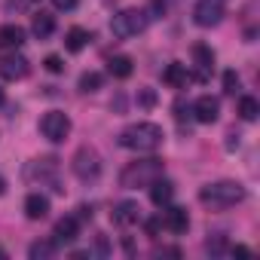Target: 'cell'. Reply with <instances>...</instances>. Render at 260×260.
Masks as SVG:
<instances>
[{"label":"cell","instance_id":"1","mask_svg":"<svg viewBox=\"0 0 260 260\" xmlns=\"http://www.w3.org/2000/svg\"><path fill=\"white\" fill-rule=\"evenodd\" d=\"M162 141H166L162 125L156 122H132L119 132V147L135 150V153H153L162 147Z\"/></svg>","mask_w":260,"mask_h":260},{"label":"cell","instance_id":"2","mask_svg":"<svg viewBox=\"0 0 260 260\" xmlns=\"http://www.w3.org/2000/svg\"><path fill=\"white\" fill-rule=\"evenodd\" d=\"M159 175H166V162H162V159H156V156L135 159V162H128V166L119 172V187H125V190L150 187Z\"/></svg>","mask_w":260,"mask_h":260},{"label":"cell","instance_id":"3","mask_svg":"<svg viewBox=\"0 0 260 260\" xmlns=\"http://www.w3.org/2000/svg\"><path fill=\"white\" fill-rule=\"evenodd\" d=\"M245 199V187L239 181H214L199 190V202L208 208H233Z\"/></svg>","mask_w":260,"mask_h":260},{"label":"cell","instance_id":"4","mask_svg":"<svg viewBox=\"0 0 260 260\" xmlns=\"http://www.w3.org/2000/svg\"><path fill=\"white\" fill-rule=\"evenodd\" d=\"M150 16L147 10H122L110 19V34L119 37V40H128V37H138L144 28H147Z\"/></svg>","mask_w":260,"mask_h":260},{"label":"cell","instance_id":"5","mask_svg":"<svg viewBox=\"0 0 260 260\" xmlns=\"http://www.w3.org/2000/svg\"><path fill=\"white\" fill-rule=\"evenodd\" d=\"M40 135L52 144H61L71 135V116L64 110H46L40 116Z\"/></svg>","mask_w":260,"mask_h":260},{"label":"cell","instance_id":"6","mask_svg":"<svg viewBox=\"0 0 260 260\" xmlns=\"http://www.w3.org/2000/svg\"><path fill=\"white\" fill-rule=\"evenodd\" d=\"M71 169H74V175L80 178V181H95L98 175H101V156H98V150L95 147H80L77 153H74V159H71Z\"/></svg>","mask_w":260,"mask_h":260},{"label":"cell","instance_id":"7","mask_svg":"<svg viewBox=\"0 0 260 260\" xmlns=\"http://www.w3.org/2000/svg\"><path fill=\"white\" fill-rule=\"evenodd\" d=\"M223 16H226L223 0H196V7H193V22L199 28H214L223 22Z\"/></svg>","mask_w":260,"mask_h":260},{"label":"cell","instance_id":"8","mask_svg":"<svg viewBox=\"0 0 260 260\" xmlns=\"http://www.w3.org/2000/svg\"><path fill=\"white\" fill-rule=\"evenodd\" d=\"M28 178H37L40 184H52L55 193H64V187H58V159L55 156H43V159H34L28 169H25Z\"/></svg>","mask_w":260,"mask_h":260},{"label":"cell","instance_id":"9","mask_svg":"<svg viewBox=\"0 0 260 260\" xmlns=\"http://www.w3.org/2000/svg\"><path fill=\"white\" fill-rule=\"evenodd\" d=\"M190 113H193L196 122L211 125V122H217V116H220V101H217L214 95H199V98L190 104Z\"/></svg>","mask_w":260,"mask_h":260},{"label":"cell","instance_id":"10","mask_svg":"<svg viewBox=\"0 0 260 260\" xmlns=\"http://www.w3.org/2000/svg\"><path fill=\"white\" fill-rule=\"evenodd\" d=\"M193 64H196V74H193V80H199V83H205L208 77H211V71H214V49L208 46V43H193Z\"/></svg>","mask_w":260,"mask_h":260},{"label":"cell","instance_id":"11","mask_svg":"<svg viewBox=\"0 0 260 260\" xmlns=\"http://www.w3.org/2000/svg\"><path fill=\"white\" fill-rule=\"evenodd\" d=\"M159 220H162V230H169V233H175V236H181V233H187L190 230V214H187V208H181V205H166V211L159 214Z\"/></svg>","mask_w":260,"mask_h":260},{"label":"cell","instance_id":"12","mask_svg":"<svg viewBox=\"0 0 260 260\" xmlns=\"http://www.w3.org/2000/svg\"><path fill=\"white\" fill-rule=\"evenodd\" d=\"M28 71H31V61H28L25 55H19V52H13V55H7V58H0V77L10 80V83L25 80Z\"/></svg>","mask_w":260,"mask_h":260},{"label":"cell","instance_id":"13","mask_svg":"<svg viewBox=\"0 0 260 260\" xmlns=\"http://www.w3.org/2000/svg\"><path fill=\"white\" fill-rule=\"evenodd\" d=\"M110 220H113L116 226H132V223H138V220H141V205H138V202H132V199H122V202H116V205H113Z\"/></svg>","mask_w":260,"mask_h":260},{"label":"cell","instance_id":"14","mask_svg":"<svg viewBox=\"0 0 260 260\" xmlns=\"http://www.w3.org/2000/svg\"><path fill=\"white\" fill-rule=\"evenodd\" d=\"M77 233H80V220H77V214H68V217L55 220V226H52V242H55V245H71V242L77 239Z\"/></svg>","mask_w":260,"mask_h":260},{"label":"cell","instance_id":"15","mask_svg":"<svg viewBox=\"0 0 260 260\" xmlns=\"http://www.w3.org/2000/svg\"><path fill=\"white\" fill-rule=\"evenodd\" d=\"M190 80H193V74H190V68L181 64V61H172V64L162 71V83H169L172 89H184Z\"/></svg>","mask_w":260,"mask_h":260},{"label":"cell","instance_id":"16","mask_svg":"<svg viewBox=\"0 0 260 260\" xmlns=\"http://www.w3.org/2000/svg\"><path fill=\"white\" fill-rule=\"evenodd\" d=\"M172 199H175V184H172V181H166V178L159 175V178L150 184V202H153L156 208H166Z\"/></svg>","mask_w":260,"mask_h":260},{"label":"cell","instance_id":"17","mask_svg":"<svg viewBox=\"0 0 260 260\" xmlns=\"http://www.w3.org/2000/svg\"><path fill=\"white\" fill-rule=\"evenodd\" d=\"M25 214H28V220H43L49 214V199L43 193H28L25 196Z\"/></svg>","mask_w":260,"mask_h":260},{"label":"cell","instance_id":"18","mask_svg":"<svg viewBox=\"0 0 260 260\" xmlns=\"http://www.w3.org/2000/svg\"><path fill=\"white\" fill-rule=\"evenodd\" d=\"M25 28L22 25H4L0 28V46L4 49H22V43H25Z\"/></svg>","mask_w":260,"mask_h":260},{"label":"cell","instance_id":"19","mask_svg":"<svg viewBox=\"0 0 260 260\" xmlns=\"http://www.w3.org/2000/svg\"><path fill=\"white\" fill-rule=\"evenodd\" d=\"M132 71H135V64H132V58H128V55H113L107 61V74L116 77V80H128V77H132Z\"/></svg>","mask_w":260,"mask_h":260},{"label":"cell","instance_id":"20","mask_svg":"<svg viewBox=\"0 0 260 260\" xmlns=\"http://www.w3.org/2000/svg\"><path fill=\"white\" fill-rule=\"evenodd\" d=\"M52 31H55V16H49V13H37L34 22H31V34H34L37 40H46V37H52Z\"/></svg>","mask_w":260,"mask_h":260},{"label":"cell","instance_id":"21","mask_svg":"<svg viewBox=\"0 0 260 260\" xmlns=\"http://www.w3.org/2000/svg\"><path fill=\"white\" fill-rule=\"evenodd\" d=\"M89 40H92V34H89L86 28H71V31L64 34V49H68V52H83V49L89 46Z\"/></svg>","mask_w":260,"mask_h":260},{"label":"cell","instance_id":"22","mask_svg":"<svg viewBox=\"0 0 260 260\" xmlns=\"http://www.w3.org/2000/svg\"><path fill=\"white\" fill-rule=\"evenodd\" d=\"M239 116H242L245 122H254V119L260 116V104H257L254 95H242V98H239Z\"/></svg>","mask_w":260,"mask_h":260},{"label":"cell","instance_id":"23","mask_svg":"<svg viewBox=\"0 0 260 260\" xmlns=\"http://www.w3.org/2000/svg\"><path fill=\"white\" fill-rule=\"evenodd\" d=\"M55 248H58V245H55L52 239H43V242H34V245L28 248V257H31V260H49V257L55 254Z\"/></svg>","mask_w":260,"mask_h":260},{"label":"cell","instance_id":"24","mask_svg":"<svg viewBox=\"0 0 260 260\" xmlns=\"http://www.w3.org/2000/svg\"><path fill=\"white\" fill-rule=\"evenodd\" d=\"M101 83H104V77H101L98 71H86V74L80 77V92H86V95H89V92H98Z\"/></svg>","mask_w":260,"mask_h":260},{"label":"cell","instance_id":"25","mask_svg":"<svg viewBox=\"0 0 260 260\" xmlns=\"http://www.w3.org/2000/svg\"><path fill=\"white\" fill-rule=\"evenodd\" d=\"M135 98H138V107H144V110H150V107L156 104V92H153L150 86H141Z\"/></svg>","mask_w":260,"mask_h":260},{"label":"cell","instance_id":"26","mask_svg":"<svg viewBox=\"0 0 260 260\" xmlns=\"http://www.w3.org/2000/svg\"><path fill=\"white\" fill-rule=\"evenodd\" d=\"M205 251H208L211 257H220V254H226V239H223V236H211V239L205 242Z\"/></svg>","mask_w":260,"mask_h":260},{"label":"cell","instance_id":"27","mask_svg":"<svg viewBox=\"0 0 260 260\" xmlns=\"http://www.w3.org/2000/svg\"><path fill=\"white\" fill-rule=\"evenodd\" d=\"M239 89H242L239 74H236V71H226V74H223V92H226V95H236Z\"/></svg>","mask_w":260,"mask_h":260},{"label":"cell","instance_id":"28","mask_svg":"<svg viewBox=\"0 0 260 260\" xmlns=\"http://www.w3.org/2000/svg\"><path fill=\"white\" fill-rule=\"evenodd\" d=\"M43 68H46L49 74H61V71H64V61H61L58 55H46V58H43Z\"/></svg>","mask_w":260,"mask_h":260},{"label":"cell","instance_id":"29","mask_svg":"<svg viewBox=\"0 0 260 260\" xmlns=\"http://www.w3.org/2000/svg\"><path fill=\"white\" fill-rule=\"evenodd\" d=\"M52 7L61 13H71V10H77V0H52Z\"/></svg>","mask_w":260,"mask_h":260},{"label":"cell","instance_id":"30","mask_svg":"<svg viewBox=\"0 0 260 260\" xmlns=\"http://www.w3.org/2000/svg\"><path fill=\"white\" fill-rule=\"evenodd\" d=\"M144 226H147V236H156V233H159V226H162V220H159V217H153V220H147Z\"/></svg>","mask_w":260,"mask_h":260},{"label":"cell","instance_id":"31","mask_svg":"<svg viewBox=\"0 0 260 260\" xmlns=\"http://www.w3.org/2000/svg\"><path fill=\"white\" fill-rule=\"evenodd\" d=\"M230 254H233V257H251V248H245V245H233Z\"/></svg>","mask_w":260,"mask_h":260},{"label":"cell","instance_id":"32","mask_svg":"<svg viewBox=\"0 0 260 260\" xmlns=\"http://www.w3.org/2000/svg\"><path fill=\"white\" fill-rule=\"evenodd\" d=\"M77 211H80V214H77V220H92V205H80Z\"/></svg>","mask_w":260,"mask_h":260},{"label":"cell","instance_id":"33","mask_svg":"<svg viewBox=\"0 0 260 260\" xmlns=\"http://www.w3.org/2000/svg\"><path fill=\"white\" fill-rule=\"evenodd\" d=\"M187 113H190V107H184V101H178V104H175V116H178V119H184Z\"/></svg>","mask_w":260,"mask_h":260},{"label":"cell","instance_id":"34","mask_svg":"<svg viewBox=\"0 0 260 260\" xmlns=\"http://www.w3.org/2000/svg\"><path fill=\"white\" fill-rule=\"evenodd\" d=\"M226 138H230V141H226V150H236V147H239V135H236V132H230Z\"/></svg>","mask_w":260,"mask_h":260},{"label":"cell","instance_id":"35","mask_svg":"<svg viewBox=\"0 0 260 260\" xmlns=\"http://www.w3.org/2000/svg\"><path fill=\"white\" fill-rule=\"evenodd\" d=\"M7 193V181H4V175H0V196Z\"/></svg>","mask_w":260,"mask_h":260},{"label":"cell","instance_id":"36","mask_svg":"<svg viewBox=\"0 0 260 260\" xmlns=\"http://www.w3.org/2000/svg\"><path fill=\"white\" fill-rule=\"evenodd\" d=\"M4 101H7V92H4V89H0V107H4Z\"/></svg>","mask_w":260,"mask_h":260}]
</instances>
